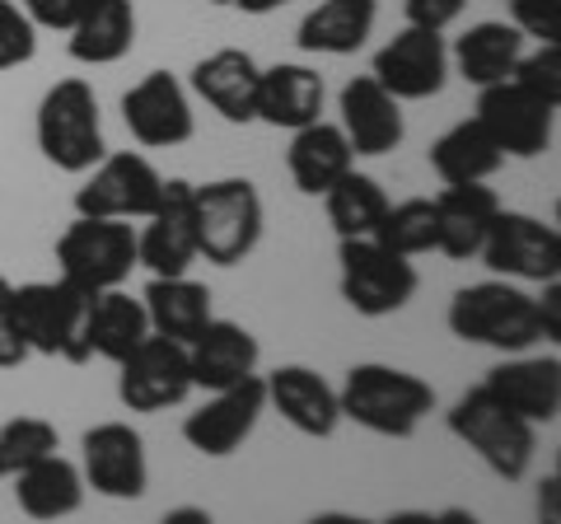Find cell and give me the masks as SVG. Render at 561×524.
I'll list each match as a JSON object with an SVG mask.
<instances>
[{"instance_id":"obj_15","label":"cell","mask_w":561,"mask_h":524,"mask_svg":"<svg viewBox=\"0 0 561 524\" xmlns=\"http://www.w3.org/2000/svg\"><path fill=\"white\" fill-rule=\"evenodd\" d=\"M80 474L84 487L113 501H140L150 492L146 441L131 422H99L80 441Z\"/></svg>"},{"instance_id":"obj_30","label":"cell","mask_w":561,"mask_h":524,"mask_svg":"<svg viewBox=\"0 0 561 524\" xmlns=\"http://www.w3.org/2000/svg\"><path fill=\"white\" fill-rule=\"evenodd\" d=\"M524 52V33L515 24H501V20H482L472 24L459 43L449 52V66L459 71L472 90H482V84H496L515 71Z\"/></svg>"},{"instance_id":"obj_20","label":"cell","mask_w":561,"mask_h":524,"mask_svg":"<svg viewBox=\"0 0 561 524\" xmlns=\"http://www.w3.org/2000/svg\"><path fill=\"white\" fill-rule=\"evenodd\" d=\"M267 408L280 412V422L309 435V441H328L342 422L337 389L309 365H280L267 375Z\"/></svg>"},{"instance_id":"obj_8","label":"cell","mask_w":561,"mask_h":524,"mask_svg":"<svg viewBox=\"0 0 561 524\" xmlns=\"http://www.w3.org/2000/svg\"><path fill=\"white\" fill-rule=\"evenodd\" d=\"M61 276L80 291H108L122 286L140 267L136 262V225L113 216H76L57 239Z\"/></svg>"},{"instance_id":"obj_17","label":"cell","mask_w":561,"mask_h":524,"mask_svg":"<svg viewBox=\"0 0 561 524\" xmlns=\"http://www.w3.org/2000/svg\"><path fill=\"white\" fill-rule=\"evenodd\" d=\"M122 122H127V132L136 136V146H146V150L187 146L192 132H197L187 90L179 84V76H169V71H150L146 80H136L131 90L122 94Z\"/></svg>"},{"instance_id":"obj_34","label":"cell","mask_w":561,"mask_h":524,"mask_svg":"<svg viewBox=\"0 0 561 524\" xmlns=\"http://www.w3.org/2000/svg\"><path fill=\"white\" fill-rule=\"evenodd\" d=\"M370 239H379L383 249H393L402 258L435 253V239H440V230H435V197H408L398 206L389 202V212H383Z\"/></svg>"},{"instance_id":"obj_3","label":"cell","mask_w":561,"mask_h":524,"mask_svg":"<svg viewBox=\"0 0 561 524\" xmlns=\"http://www.w3.org/2000/svg\"><path fill=\"white\" fill-rule=\"evenodd\" d=\"M445 422H449L454 441H463L501 482H519L524 474H529L534 449H538V426L505 408L486 384L468 389L459 403L449 408Z\"/></svg>"},{"instance_id":"obj_36","label":"cell","mask_w":561,"mask_h":524,"mask_svg":"<svg viewBox=\"0 0 561 524\" xmlns=\"http://www.w3.org/2000/svg\"><path fill=\"white\" fill-rule=\"evenodd\" d=\"M33 52H38V29H33L24 5L0 0V71H14V66L33 61Z\"/></svg>"},{"instance_id":"obj_2","label":"cell","mask_w":561,"mask_h":524,"mask_svg":"<svg viewBox=\"0 0 561 524\" xmlns=\"http://www.w3.org/2000/svg\"><path fill=\"white\" fill-rule=\"evenodd\" d=\"M449 333L459 342H478L491 352H529L542 342V323H538V300L529 291H519L505 276H491V282L463 286L449 300Z\"/></svg>"},{"instance_id":"obj_35","label":"cell","mask_w":561,"mask_h":524,"mask_svg":"<svg viewBox=\"0 0 561 524\" xmlns=\"http://www.w3.org/2000/svg\"><path fill=\"white\" fill-rule=\"evenodd\" d=\"M61 449V435L47 417H10L0 426V478H14L20 468L38 464L43 454H57Z\"/></svg>"},{"instance_id":"obj_16","label":"cell","mask_w":561,"mask_h":524,"mask_svg":"<svg viewBox=\"0 0 561 524\" xmlns=\"http://www.w3.org/2000/svg\"><path fill=\"white\" fill-rule=\"evenodd\" d=\"M383 90L398 103H421L435 99L449 80V47L435 29H416L408 24L393 43H383L375 52V71H370Z\"/></svg>"},{"instance_id":"obj_5","label":"cell","mask_w":561,"mask_h":524,"mask_svg":"<svg viewBox=\"0 0 561 524\" xmlns=\"http://www.w3.org/2000/svg\"><path fill=\"white\" fill-rule=\"evenodd\" d=\"M38 150L47 164H57L61 173H90L108 146H103V122H99V99L90 90V80L70 76L57 80L38 103Z\"/></svg>"},{"instance_id":"obj_43","label":"cell","mask_w":561,"mask_h":524,"mask_svg":"<svg viewBox=\"0 0 561 524\" xmlns=\"http://www.w3.org/2000/svg\"><path fill=\"white\" fill-rule=\"evenodd\" d=\"M557 474H548V478H542V492H538V511H542V520H548V524H557Z\"/></svg>"},{"instance_id":"obj_39","label":"cell","mask_w":561,"mask_h":524,"mask_svg":"<svg viewBox=\"0 0 561 524\" xmlns=\"http://www.w3.org/2000/svg\"><path fill=\"white\" fill-rule=\"evenodd\" d=\"M24 14L33 20V29H51V33H70L80 24V14L94 5V0H20Z\"/></svg>"},{"instance_id":"obj_32","label":"cell","mask_w":561,"mask_h":524,"mask_svg":"<svg viewBox=\"0 0 561 524\" xmlns=\"http://www.w3.org/2000/svg\"><path fill=\"white\" fill-rule=\"evenodd\" d=\"M501 164H505V155L478 117L454 122L440 141L431 146V169L440 173V183H486Z\"/></svg>"},{"instance_id":"obj_31","label":"cell","mask_w":561,"mask_h":524,"mask_svg":"<svg viewBox=\"0 0 561 524\" xmlns=\"http://www.w3.org/2000/svg\"><path fill=\"white\" fill-rule=\"evenodd\" d=\"M70 57L80 66H113L136 47V5L131 0H94L70 29Z\"/></svg>"},{"instance_id":"obj_27","label":"cell","mask_w":561,"mask_h":524,"mask_svg":"<svg viewBox=\"0 0 561 524\" xmlns=\"http://www.w3.org/2000/svg\"><path fill=\"white\" fill-rule=\"evenodd\" d=\"M140 305H146V319H150V333L160 338H173V342H192L202 333V328L216 319V309H210V286L192 282V276H150L146 295H140Z\"/></svg>"},{"instance_id":"obj_23","label":"cell","mask_w":561,"mask_h":524,"mask_svg":"<svg viewBox=\"0 0 561 524\" xmlns=\"http://www.w3.org/2000/svg\"><path fill=\"white\" fill-rule=\"evenodd\" d=\"M496 212H501V197L486 183H445V192L435 197V230H440L435 253H445L454 262L478 258Z\"/></svg>"},{"instance_id":"obj_18","label":"cell","mask_w":561,"mask_h":524,"mask_svg":"<svg viewBox=\"0 0 561 524\" xmlns=\"http://www.w3.org/2000/svg\"><path fill=\"white\" fill-rule=\"evenodd\" d=\"M337 113H342V136L351 141L356 155H393L408 136V122H402V103L383 90L375 76H356L342 84L337 94Z\"/></svg>"},{"instance_id":"obj_46","label":"cell","mask_w":561,"mask_h":524,"mask_svg":"<svg viewBox=\"0 0 561 524\" xmlns=\"http://www.w3.org/2000/svg\"><path fill=\"white\" fill-rule=\"evenodd\" d=\"M206 5H234V0H206Z\"/></svg>"},{"instance_id":"obj_42","label":"cell","mask_w":561,"mask_h":524,"mask_svg":"<svg viewBox=\"0 0 561 524\" xmlns=\"http://www.w3.org/2000/svg\"><path fill=\"white\" fill-rule=\"evenodd\" d=\"M538 300V323H542V338H561V276L557 282H542V295H534Z\"/></svg>"},{"instance_id":"obj_38","label":"cell","mask_w":561,"mask_h":524,"mask_svg":"<svg viewBox=\"0 0 561 524\" xmlns=\"http://www.w3.org/2000/svg\"><path fill=\"white\" fill-rule=\"evenodd\" d=\"M511 24L524 38L561 43V0H511Z\"/></svg>"},{"instance_id":"obj_4","label":"cell","mask_w":561,"mask_h":524,"mask_svg":"<svg viewBox=\"0 0 561 524\" xmlns=\"http://www.w3.org/2000/svg\"><path fill=\"white\" fill-rule=\"evenodd\" d=\"M84 309H90V291L70 286L66 276L57 282H24L10 291V319L20 328L28 356H51L84 365Z\"/></svg>"},{"instance_id":"obj_26","label":"cell","mask_w":561,"mask_h":524,"mask_svg":"<svg viewBox=\"0 0 561 524\" xmlns=\"http://www.w3.org/2000/svg\"><path fill=\"white\" fill-rule=\"evenodd\" d=\"M356 164V150L342 136L337 122H309V127L290 132V150H286V169L290 183L305 192V197H323V192L342 179V173Z\"/></svg>"},{"instance_id":"obj_25","label":"cell","mask_w":561,"mask_h":524,"mask_svg":"<svg viewBox=\"0 0 561 524\" xmlns=\"http://www.w3.org/2000/svg\"><path fill=\"white\" fill-rule=\"evenodd\" d=\"M146 338H150V319H146L140 295H127L122 286L90 295V309H84V352H90V361L103 356L117 365Z\"/></svg>"},{"instance_id":"obj_41","label":"cell","mask_w":561,"mask_h":524,"mask_svg":"<svg viewBox=\"0 0 561 524\" xmlns=\"http://www.w3.org/2000/svg\"><path fill=\"white\" fill-rule=\"evenodd\" d=\"M10 291H14V282L0 276V371H14V365L28 361V346H24L20 328H14V319H10Z\"/></svg>"},{"instance_id":"obj_19","label":"cell","mask_w":561,"mask_h":524,"mask_svg":"<svg viewBox=\"0 0 561 524\" xmlns=\"http://www.w3.org/2000/svg\"><path fill=\"white\" fill-rule=\"evenodd\" d=\"M257 76L262 66L243 47H220L192 66V94L234 127L257 122Z\"/></svg>"},{"instance_id":"obj_29","label":"cell","mask_w":561,"mask_h":524,"mask_svg":"<svg viewBox=\"0 0 561 524\" xmlns=\"http://www.w3.org/2000/svg\"><path fill=\"white\" fill-rule=\"evenodd\" d=\"M14 501L28 520H66L84 505V474L80 464L61 459V454H43L14 474Z\"/></svg>"},{"instance_id":"obj_13","label":"cell","mask_w":561,"mask_h":524,"mask_svg":"<svg viewBox=\"0 0 561 524\" xmlns=\"http://www.w3.org/2000/svg\"><path fill=\"white\" fill-rule=\"evenodd\" d=\"M187 179H164L154 212L136 230V262L150 276H183L197 262V202Z\"/></svg>"},{"instance_id":"obj_14","label":"cell","mask_w":561,"mask_h":524,"mask_svg":"<svg viewBox=\"0 0 561 524\" xmlns=\"http://www.w3.org/2000/svg\"><path fill=\"white\" fill-rule=\"evenodd\" d=\"M262 412H267V379L249 375L230 389H216L202 408H192L183 417V441L206 459H225L257 431Z\"/></svg>"},{"instance_id":"obj_1","label":"cell","mask_w":561,"mask_h":524,"mask_svg":"<svg viewBox=\"0 0 561 524\" xmlns=\"http://www.w3.org/2000/svg\"><path fill=\"white\" fill-rule=\"evenodd\" d=\"M337 408L346 422L365 426L370 435L383 441H412L416 426L435 412V389L412 371L383 361H360L351 365L342 389H337Z\"/></svg>"},{"instance_id":"obj_24","label":"cell","mask_w":561,"mask_h":524,"mask_svg":"<svg viewBox=\"0 0 561 524\" xmlns=\"http://www.w3.org/2000/svg\"><path fill=\"white\" fill-rule=\"evenodd\" d=\"M323 99L328 90L313 66L280 61L257 76V122H267V127H280V132L309 127V122L323 117Z\"/></svg>"},{"instance_id":"obj_7","label":"cell","mask_w":561,"mask_h":524,"mask_svg":"<svg viewBox=\"0 0 561 524\" xmlns=\"http://www.w3.org/2000/svg\"><path fill=\"white\" fill-rule=\"evenodd\" d=\"M557 109H561L557 99L529 90V84L515 76H505V80L478 90V113L472 117L491 132V141L501 146L505 160H538V155L552 150Z\"/></svg>"},{"instance_id":"obj_40","label":"cell","mask_w":561,"mask_h":524,"mask_svg":"<svg viewBox=\"0 0 561 524\" xmlns=\"http://www.w3.org/2000/svg\"><path fill=\"white\" fill-rule=\"evenodd\" d=\"M463 10H468V0H402V14H408V24L435 29V33H445Z\"/></svg>"},{"instance_id":"obj_10","label":"cell","mask_w":561,"mask_h":524,"mask_svg":"<svg viewBox=\"0 0 561 524\" xmlns=\"http://www.w3.org/2000/svg\"><path fill=\"white\" fill-rule=\"evenodd\" d=\"M192 394L187 346L150 333L117 361V398L127 412H169Z\"/></svg>"},{"instance_id":"obj_22","label":"cell","mask_w":561,"mask_h":524,"mask_svg":"<svg viewBox=\"0 0 561 524\" xmlns=\"http://www.w3.org/2000/svg\"><path fill=\"white\" fill-rule=\"evenodd\" d=\"M482 384L534 426L557 422V412H561V361L557 356L515 352V361H501Z\"/></svg>"},{"instance_id":"obj_37","label":"cell","mask_w":561,"mask_h":524,"mask_svg":"<svg viewBox=\"0 0 561 524\" xmlns=\"http://www.w3.org/2000/svg\"><path fill=\"white\" fill-rule=\"evenodd\" d=\"M511 76L561 103V43H538V52H519Z\"/></svg>"},{"instance_id":"obj_44","label":"cell","mask_w":561,"mask_h":524,"mask_svg":"<svg viewBox=\"0 0 561 524\" xmlns=\"http://www.w3.org/2000/svg\"><path fill=\"white\" fill-rule=\"evenodd\" d=\"M210 524V511H202V505H173V511H164V524Z\"/></svg>"},{"instance_id":"obj_21","label":"cell","mask_w":561,"mask_h":524,"mask_svg":"<svg viewBox=\"0 0 561 524\" xmlns=\"http://www.w3.org/2000/svg\"><path fill=\"white\" fill-rule=\"evenodd\" d=\"M262 346L243 323L234 319H210L197 338L187 342V365H192V389H230V384L257 375Z\"/></svg>"},{"instance_id":"obj_12","label":"cell","mask_w":561,"mask_h":524,"mask_svg":"<svg viewBox=\"0 0 561 524\" xmlns=\"http://www.w3.org/2000/svg\"><path fill=\"white\" fill-rule=\"evenodd\" d=\"M482 262L505 282H557L561 276V235L548 220L524 216V212H496L491 230L482 239Z\"/></svg>"},{"instance_id":"obj_9","label":"cell","mask_w":561,"mask_h":524,"mask_svg":"<svg viewBox=\"0 0 561 524\" xmlns=\"http://www.w3.org/2000/svg\"><path fill=\"white\" fill-rule=\"evenodd\" d=\"M337 262H342L337 291L360 319H389V314L408 309L421 286L412 258L383 249L379 239H342Z\"/></svg>"},{"instance_id":"obj_33","label":"cell","mask_w":561,"mask_h":524,"mask_svg":"<svg viewBox=\"0 0 561 524\" xmlns=\"http://www.w3.org/2000/svg\"><path fill=\"white\" fill-rule=\"evenodd\" d=\"M323 202H328V225L337 230V239H370L383 212H389V197H383L379 179L356 173V164L323 192Z\"/></svg>"},{"instance_id":"obj_28","label":"cell","mask_w":561,"mask_h":524,"mask_svg":"<svg viewBox=\"0 0 561 524\" xmlns=\"http://www.w3.org/2000/svg\"><path fill=\"white\" fill-rule=\"evenodd\" d=\"M375 20L379 0H319L300 20L295 43L305 52H319V57H351L375 33Z\"/></svg>"},{"instance_id":"obj_45","label":"cell","mask_w":561,"mask_h":524,"mask_svg":"<svg viewBox=\"0 0 561 524\" xmlns=\"http://www.w3.org/2000/svg\"><path fill=\"white\" fill-rule=\"evenodd\" d=\"M234 5H239L243 14H272V10H280V5H290V0H234Z\"/></svg>"},{"instance_id":"obj_6","label":"cell","mask_w":561,"mask_h":524,"mask_svg":"<svg viewBox=\"0 0 561 524\" xmlns=\"http://www.w3.org/2000/svg\"><path fill=\"white\" fill-rule=\"evenodd\" d=\"M192 202H197V258L216 267H239L267 225L257 187L249 179H216L192 187Z\"/></svg>"},{"instance_id":"obj_11","label":"cell","mask_w":561,"mask_h":524,"mask_svg":"<svg viewBox=\"0 0 561 524\" xmlns=\"http://www.w3.org/2000/svg\"><path fill=\"white\" fill-rule=\"evenodd\" d=\"M164 192V173L140 150L103 155L90 179L76 192V216H113V220H146Z\"/></svg>"}]
</instances>
